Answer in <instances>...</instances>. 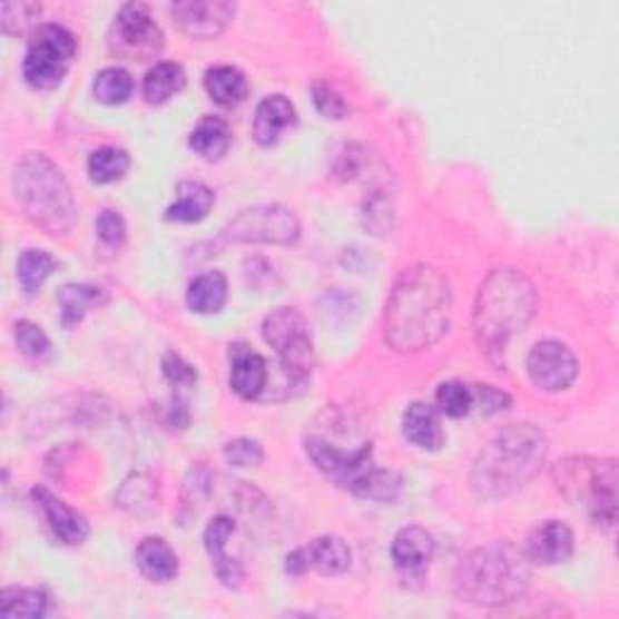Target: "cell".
I'll list each match as a JSON object with an SVG mask.
<instances>
[{"label": "cell", "mask_w": 619, "mask_h": 619, "mask_svg": "<svg viewBox=\"0 0 619 619\" xmlns=\"http://www.w3.org/2000/svg\"><path fill=\"white\" fill-rule=\"evenodd\" d=\"M450 315H453V293L448 278L426 264L410 266L400 274L390 293L385 340L402 354L431 348L448 332Z\"/></svg>", "instance_id": "cell-1"}, {"label": "cell", "mask_w": 619, "mask_h": 619, "mask_svg": "<svg viewBox=\"0 0 619 619\" xmlns=\"http://www.w3.org/2000/svg\"><path fill=\"white\" fill-rule=\"evenodd\" d=\"M550 453L547 435L534 424H511L491 439L472 468V489L482 499H503L523 489Z\"/></svg>", "instance_id": "cell-2"}, {"label": "cell", "mask_w": 619, "mask_h": 619, "mask_svg": "<svg viewBox=\"0 0 619 619\" xmlns=\"http://www.w3.org/2000/svg\"><path fill=\"white\" fill-rule=\"evenodd\" d=\"M532 581L528 552L513 542H491L470 552L455 571V596L462 602L499 608L525 596Z\"/></svg>", "instance_id": "cell-3"}, {"label": "cell", "mask_w": 619, "mask_h": 619, "mask_svg": "<svg viewBox=\"0 0 619 619\" xmlns=\"http://www.w3.org/2000/svg\"><path fill=\"white\" fill-rule=\"evenodd\" d=\"M538 307V293L518 269H494L480 286L474 303V334L489 356H501L505 344L528 322Z\"/></svg>", "instance_id": "cell-4"}, {"label": "cell", "mask_w": 619, "mask_h": 619, "mask_svg": "<svg viewBox=\"0 0 619 619\" xmlns=\"http://www.w3.org/2000/svg\"><path fill=\"white\" fill-rule=\"evenodd\" d=\"M18 204L27 220L47 235H68L76 228L78 208L68 181L45 153H27L12 175Z\"/></svg>", "instance_id": "cell-5"}, {"label": "cell", "mask_w": 619, "mask_h": 619, "mask_svg": "<svg viewBox=\"0 0 619 619\" xmlns=\"http://www.w3.org/2000/svg\"><path fill=\"white\" fill-rule=\"evenodd\" d=\"M554 482L571 503L583 505L596 525H615L619 484L615 460L569 458L554 468Z\"/></svg>", "instance_id": "cell-6"}, {"label": "cell", "mask_w": 619, "mask_h": 619, "mask_svg": "<svg viewBox=\"0 0 619 619\" xmlns=\"http://www.w3.org/2000/svg\"><path fill=\"white\" fill-rule=\"evenodd\" d=\"M264 342L269 344L281 361L288 387H303L315 369V346L298 307H278L266 315L262 325Z\"/></svg>", "instance_id": "cell-7"}, {"label": "cell", "mask_w": 619, "mask_h": 619, "mask_svg": "<svg viewBox=\"0 0 619 619\" xmlns=\"http://www.w3.org/2000/svg\"><path fill=\"white\" fill-rule=\"evenodd\" d=\"M78 53V41L66 27L49 22L41 24L27 41L22 76L35 90H53L61 86L70 63Z\"/></svg>", "instance_id": "cell-8"}, {"label": "cell", "mask_w": 619, "mask_h": 619, "mask_svg": "<svg viewBox=\"0 0 619 619\" xmlns=\"http://www.w3.org/2000/svg\"><path fill=\"white\" fill-rule=\"evenodd\" d=\"M220 237L237 245H293L301 237V223L286 206L262 204L240 210Z\"/></svg>", "instance_id": "cell-9"}, {"label": "cell", "mask_w": 619, "mask_h": 619, "mask_svg": "<svg viewBox=\"0 0 619 619\" xmlns=\"http://www.w3.org/2000/svg\"><path fill=\"white\" fill-rule=\"evenodd\" d=\"M107 47L121 61L144 63L163 51L165 35L146 3H124L111 22Z\"/></svg>", "instance_id": "cell-10"}, {"label": "cell", "mask_w": 619, "mask_h": 619, "mask_svg": "<svg viewBox=\"0 0 619 619\" xmlns=\"http://www.w3.org/2000/svg\"><path fill=\"white\" fill-rule=\"evenodd\" d=\"M307 458L315 462L320 472H325L330 480H334L340 487L351 489L363 472L373 468V445L365 443L358 450H342L322 439H307L305 441Z\"/></svg>", "instance_id": "cell-11"}, {"label": "cell", "mask_w": 619, "mask_h": 619, "mask_svg": "<svg viewBox=\"0 0 619 619\" xmlns=\"http://www.w3.org/2000/svg\"><path fill=\"white\" fill-rule=\"evenodd\" d=\"M528 375L538 387L559 392L567 390L579 375V361L567 344L554 340L538 342L528 354Z\"/></svg>", "instance_id": "cell-12"}, {"label": "cell", "mask_w": 619, "mask_h": 619, "mask_svg": "<svg viewBox=\"0 0 619 619\" xmlns=\"http://www.w3.org/2000/svg\"><path fill=\"white\" fill-rule=\"evenodd\" d=\"M237 6L230 0H179L170 8L179 30L194 39H216L228 30Z\"/></svg>", "instance_id": "cell-13"}, {"label": "cell", "mask_w": 619, "mask_h": 619, "mask_svg": "<svg viewBox=\"0 0 619 619\" xmlns=\"http://www.w3.org/2000/svg\"><path fill=\"white\" fill-rule=\"evenodd\" d=\"M348 569L351 547L336 534L317 538L286 557V571L293 576H303L307 571H317L320 576H340Z\"/></svg>", "instance_id": "cell-14"}, {"label": "cell", "mask_w": 619, "mask_h": 619, "mask_svg": "<svg viewBox=\"0 0 619 619\" xmlns=\"http://www.w3.org/2000/svg\"><path fill=\"white\" fill-rule=\"evenodd\" d=\"M32 501L37 509L45 513L56 540L68 547H76L88 540L90 525H88L86 515L78 513L76 509H70V505L66 501H61L59 497H53L47 487H35Z\"/></svg>", "instance_id": "cell-15"}, {"label": "cell", "mask_w": 619, "mask_h": 619, "mask_svg": "<svg viewBox=\"0 0 619 619\" xmlns=\"http://www.w3.org/2000/svg\"><path fill=\"white\" fill-rule=\"evenodd\" d=\"M233 532H235V520L230 515H216L204 530V547L223 586L240 588L245 581V569L240 561L228 557V552H225Z\"/></svg>", "instance_id": "cell-16"}, {"label": "cell", "mask_w": 619, "mask_h": 619, "mask_svg": "<svg viewBox=\"0 0 619 619\" xmlns=\"http://www.w3.org/2000/svg\"><path fill=\"white\" fill-rule=\"evenodd\" d=\"M269 385V365L247 344L230 346V387L237 397L257 400Z\"/></svg>", "instance_id": "cell-17"}, {"label": "cell", "mask_w": 619, "mask_h": 619, "mask_svg": "<svg viewBox=\"0 0 619 619\" xmlns=\"http://www.w3.org/2000/svg\"><path fill=\"white\" fill-rule=\"evenodd\" d=\"M390 552H392V561H395V567L402 573L424 576L433 559L435 542L426 528L406 525L395 534Z\"/></svg>", "instance_id": "cell-18"}, {"label": "cell", "mask_w": 619, "mask_h": 619, "mask_svg": "<svg viewBox=\"0 0 619 619\" xmlns=\"http://www.w3.org/2000/svg\"><path fill=\"white\" fill-rule=\"evenodd\" d=\"M525 552L530 561H538L544 567L564 564L573 554V532L559 520H547V523L532 530Z\"/></svg>", "instance_id": "cell-19"}, {"label": "cell", "mask_w": 619, "mask_h": 619, "mask_svg": "<svg viewBox=\"0 0 619 619\" xmlns=\"http://www.w3.org/2000/svg\"><path fill=\"white\" fill-rule=\"evenodd\" d=\"M295 126V107L284 95H269L264 97L255 111V126H252V136L259 146L269 148L276 146L281 136Z\"/></svg>", "instance_id": "cell-20"}, {"label": "cell", "mask_w": 619, "mask_h": 619, "mask_svg": "<svg viewBox=\"0 0 619 619\" xmlns=\"http://www.w3.org/2000/svg\"><path fill=\"white\" fill-rule=\"evenodd\" d=\"M402 429L406 441L421 450H441L445 443V431L441 426L439 412L424 402H414L406 406L402 416Z\"/></svg>", "instance_id": "cell-21"}, {"label": "cell", "mask_w": 619, "mask_h": 619, "mask_svg": "<svg viewBox=\"0 0 619 619\" xmlns=\"http://www.w3.org/2000/svg\"><path fill=\"white\" fill-rule=\"evenodd\" d=\"M136 567L153 583L173 581L179 571L177 554L163 538H146L136 547Z\"/></svg>", "instance_id": "cell-22"}, {"label": "cell", "mask_w": 619, "mask_h": 619, "mask_svg": "<svg viewBox=\"0 0 619 619\" xmlns=\"http://www.w3.org/2000/svg\"><path fill=\"white\" fill-rule=\"evenodd\" d=\"M216 204V194L202 181H181L177 187L175 204L167 206L165 218L175 223H199Z\"/></svg>", "instance_id": "cell-23"}, {"label": "cell", "mask_w": 619, "mask_h": 619, "mask_svg": "<svg viewBox=\"0 0 619 619\" xmlns=\"http://www.w3.org/2000/svg\"><path fill=\"white\" fill-rule=\"evenodd\" d=\"M56 301H59L61 307L63 327L70 330L88 315V310L107 305L109 293L95 284H66L59 295H56Z\"/></svg>", "instance_id": "cell-24"}, {"label": "cell", "mask_w": 619, "mask_h": 619, "mask_svg": "<svg viewBox=\"0 0 619 619\" xmlns=\"http://www.w3.org/2000/svg\"><path fill=\"white\" fill-rule=\"evenodd\" d=\"M230 144H233V131L228 121L214 115H208L196 124V129L189 136L191 150L199 153L208 163H218L223 155L228 153Z\"/></svg>", "instance_id": "cell-25"}, {"label": "cell", "mask_w": 619, "mask_h": 619, "mask_svg": "<svg viewBox=\"0 0 619 619\" xmlns=\"http://www.w3.org/2000/svg\"><path fill=\"white\" fill-rule=\"evenodd\" d=\"M204 88L210 95V100L220 107L240 105L247 97V78L240 68L235 66H216L208 68L204 76Z\"/></svg>", "instance_id": "cell-26"}, {"label": "cell", "mask_w": 619, "mask_h": 619, "mask_svg": "<svg viewBox=\"0 0 619 619\" xmlns=\"http://www.w3.org/2000/svg\"><path fill=\"white\" fill-rule=\"evenodd\" d=\"M228 301V278L223 272H206L196 276L187 291V305L199 315L220 313Z\"/></svg>", "instance_id": "cell-27"}, {"label": "cell", "mask_w": 619, "mask_h": 619, "mask_svg": "<svg viewBox=\"0 0 619 619\" xmlns=\"http://www.w3.org/2000/svg\"><path fill=\"white\" fill-rule=\"evenodd\" d=\"M187 86L185 68L175 61L155 63L144 78V97L150 105H165Z\"/></svg>", "instance_id": "cell-28"}, {"label": "cell", "mask_w": 619, "mask_h": 619, "mask_svg": "<svg viewBox=\"0 0 619 619\" xmlns=\"http://www.w3.org/2000/svg\"><path fill=\"white\" fill-rule=\"evenodd\" d=\"M119 509L131 515H150L158 511V489L146 474H131L115 497Z\"/></svg>", "instance_id": "cell-29"}, {"label": "cell", "mask_w": 619, "mask_h": 619, "mask_svg": "<svg viewBox=\"0 0 619 619\" xmlns=\"http://www.w3.org/2000/svg\"><path fill=\"white\" fill-rule=\"evenodd\" d=\"M49 610V598L39 588H6L0 598V615L8 619H37Z\"/></svg>", "instance_id": "cell-30"}, {"label": "cell", "mask_w": 619, "mask_h": 619, "mask_svg": "<svg viewBox=\"0 0 619 619\" xmlns=\"http://www.w3.org/2000/svg\"><path fill=\"white\" fill-rule=\"evenodd\" d=\"M351 494L358 499H369V501H383L390 503L400 497L402 491V476L392 470H377L371 468L369 472H363L358 480L354 482V487L348 489Z\"/></svg>", "instance_id": "cell-31"}, {"label": "cell", "mask_w": 619, "mask_h": 619, "mask_svg": "<svg viewBox=\"0 0 619 619\" xmlns=\"http://www.w3.org/2000/svg\"><path fill=\"white\" fill-rule=\"evenodd\" d=\"M56 266H59V262H56L49 252L24 249L18 257V281L24 295H35L41 286H45V281L53 274Z\"/></svg>", "instance_id": "cell-32"}, {"label": "cell", "mask_w": 619, "mask_h": 619, "mask_svg": "<svg viewBox=\"0 0 619 619\" xmlns=\"http://www.w3.org/2000/svg\"><path fill=\"white\" fill-rule=\"evenodd\" d=\"M129 167H131L129 153L115 146L97 148L88 160V173L95 185H111V181H119L126 173H129Z\"/></svg>", "instance_id": "cell-33"}, {"label": "cell", "mask_w": 619, "mask_h": 619, "mask_svg": "<svg viewBox=\"0 0 619 619\" xmlns=\"http://www.w3.org/2000/svg\"><path fill=\"white\" fill-rule=\"evenodd\" d=\"M92 92L102 105H124L134 92V78L126 68L109 66L95 76Z\"/></svg>", "instance_id": "cell-34"}, {"label": "cell", "mask_w": 619, "mask_h": 619, "mask_svg": "<svg viewBox=\"0 0 619 619\" xmlns=\"http://www.w3.org/2000/svg\"><path fill=\"white\" fill-rule=\"evenodd\" d=\"M435 402H439V410L445 416L462 419L474 410V392L470 385L458 383V380H448V383L439 385Z\"/></svg>", "instance_id": "cell-35"}, {"label": "cell", "mask_w": 619, "mask_h": 619, "mask_svg": "<svg viewBox=\"0 0 619 619\" xmlns=\"http://www.w3.org/2000/svg\"><path fill=\"white\" fill-rule=\"evenodd\" d=\"M16 342L22 354L32 361H47L51 358V342L49 336L41 332V327L32 325V322L20 320L16 325Z\"/></svg>", "instance_id": "cell-36"}, {"label": "cell", "mask_w": 619, "mask_h": 619, "mask_svg": "<svg viewBox=\"0 0 619 619\" xmlns=\"http://www.w3.org/2000/svg\"><path fill=\"white\" fill-rule=\"evenodd\" d=\"M39 16H41L39 3H6L3 8H0V18H3L6 35L30 32Z\"/></svg>", "instance_id": "cell-37"}, {"label": "cell", "mask_w": 619, "mask_h": 619, "mask_svg": "<svg viewBox=\"0 0 619 619\" xmlns=\"http://www.w3.org/2000/svg\"><path fill=\"white\" fill-rule=\"evenodd\" d=\"M163 373L175 392L191 390L196 385V380H199L194 365H189L179 354H173V351H167L163 356Z\"/></svg>", "instance_id": "cell-38"}, {"label": "cell", "mask_w": 619, "mask_h": 619, "mask_svg": "<svg viewBox=\"0 0 619 619\" xmlns=\"http://www.w3.org/2000/svg\"><path fill=\"white\" fill-rule=\"evenodd\" d=\"M223 453L233 468H257V464L264 462L262 445L252 439H235L230 443H225Z\"/></svg>", "instance_id": "cell-39"}, {"label": "cell", "mask_w": 619, "mask_h": 619, "mask_svg": "<svg viewBox=\"0 0 619 619\" xmlns=\"http://www.w3.org/2000/svg\"><path fill=\"white\" fill-rule=\"evenodd\" d=\"M313 100H315V107L322 117H327V119H344L346 117V102H344V97L336 92L330 82L325 80H317L315 86H313Z\"/></svg>", "instance_id": "cell-40"}, {"label": "cell", "mask_w": 619, "mask_h": 619, "mask_svg": "<svg viewBox=\"0 0 619 619\" xmlns=\"http://www.w3.org/2000/svg\"><path fill=\"white\" fill-rule=\"evenodd\" d=\"M95 230H97V237H100L107 247H119L126 240V223H124L121 214H117V210H111V208H105L102 214L97 216Z\"/></svg>", "instance_id": "cell-41"}, {"label": "cell", "mask_w": 619, "mask_h": 619, "mask_svg": "<svg viewBox=\"0 0 619 619\" xmlns=\"http://www.w3.org/2000/svg\"><path fill=\"white\" fill-rule=\"evenodd\" d=\"M472 392H474V406H480L484 414H499L511 406V397L491 385H474Z\"/></svg>", "instance_id": "cell-42"}, {"label": "cell", "mask_w": 619, "mask_h": 619, "mask_svg": "<svg viewBox=\"0 0 619 619\" xmlns=\"http://www.w3.org/2000/svg\"><path fill=\"white\" fill-rule=\"evenodd\" d=\"M361 165H363V150L358 146H348L340 155V160H336L334 173H336V177H340V179H351V177H354L361 170Z\"/></svg>", "instance_id": "cell-43"}]
</instances>
